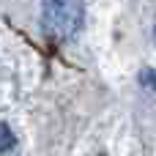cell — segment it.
<instances>
[{"mask_svg": "<svg viewBox=\"0 0 156 156\" xmlns=\"http://www.w3.org/2000/svg\"><path fill=\"white\" fill-rule=\"evenodd\" d=\"M16 145V137H14V129L8 123H0V154H11Z\"/></svg>", "mask_w": 156, "mask_h": 156, "instance_id": "7a4b0ae2", "label": "cell"}, {"mask_svg": "<svg viewBox=\"0 0 156 156\" xmlns=\"http://www.w3.org/2000/svg\"><path fill=\"white\" fill-rule=\"evenodd\" d=\"M85 22L82 0H44L41 3V27L55 41H71Z\"/></svg>", "mask_w": 156, "mask_h": 156, "instance_id": "6da1fadb", "label": "cell"}, {"mask_svg": "<svg viewBox=\"0 0 156 156\" xmlns=\"http://www.w3.org/2000/svg\"><path fill=\"white\" fill-rule=\"evenodd\" d=\"M154 44H156V19H154Z\"/></svg>", "mask_w": 156, "mask_h": 156, "instance_id": "3957f363", "label": "cell"}]
</instances>
